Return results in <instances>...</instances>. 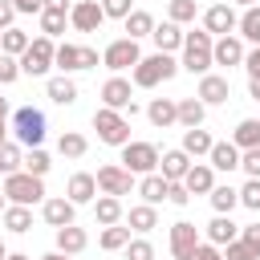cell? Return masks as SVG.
I'll use <instances>...</instances> for the list:
<instances>
[{
  "label": "cell",
  "mask_w": 260,
  "mask_h": 260,
  "mask_svg": "<svg viewBox=\"0 0 260 260\" xmlns=\"http://www.w3.org/2000/svg\"><path fill=\"white\" fill-rule=\"evenodd\" d=\"M130 102H134V85H130L126 77L114 73V77L102 85V106H110V110H126Z\"/></svg>",
  "instance_id": "2e32d148"
},
{
  "label": "cell",
  "mask_w": 260,
  "mask_h": 260,
  "mask_svg": "<svg viewBox=\"0 0 260 260\" xmlns=\"http://www.w3.org/2000/svg\"><path fill=\"white\" fill-rule=\"evenodd\" d=\"M98 244H102L106 252H122V248L130 244V228H122V223H110V228H102Z\"/></svg>",
  "instance_id": "74e56055"
},
{
  "label": "cell",
  "mask_w": 260,
  "mask_h": 260,
  "mask_svg": "<svg viewBox=\"0 0 260 260\" xmlns=\"http://www.w3.org/2000/svg\"><path fill=\"white\" fill-rule=\"evenodd\" d=\"M45 98H49L53 106H73V102H77V81L65 77V73H61V77H49V81H45Z\"/></svg>",
  "instance_id": "ffe728a7"
},
{
  "label": "cell",
  "mask_w": 260,
  "mask_h": 260,
  "mask_svg": "<svg viewBox=\"0 0 260 260\" xmlns=\"http://www.w3.org/2000/svg\"><path fill=\"white\" fill-rule=\"evenodd\" d=\"M244 41L236 37V32H223V37H215L211 41V61L215 65H244Z\"/></svg>",
  "instance_id": "8fae6325"
},
{
  "label": "cell",
  "mask_w": 260,
  "mask_h": 260,
  "mask_svg": "<svg viewBox=\"0 0 260 260\" xmlns=\"http://www.w3.org/2000/svg\"><path fill=\"white\" fill-rule=\"evenodd\" d=\"M0 211H4V187H0Z\"/></svg>",
  "instance_id": "003e7915"
},
{
  "label": "cell",
  "mask_w": 260,
  "mask_h": 260,
  "mask_svg": "<svg viewBox=\"0 0 260 260\" xmlns=\"http://www.w3.org/2000/svg\"><path fill=\"white\" fill-rule=\"evenodd\" d=\"M211 32L207 28H195V32H183V61H179V69H187V73H207L215 61H211Z\"/></svg>",
  "instance_id": "7a4b0ae2"
},
{
  "label": "cell",
  "mask_w": 260,
  "mask_h": 260,
  "mask_svg": "<svg viewBox=\"0 0 260 260\" xmlns=\"http://www.w3.org/2000/svg\"><path fill=\"white\" fill-rule=\"evenodd\" d=\"M4 260H32V256H24V252H8Z\"/></svg>",
  "instance_id": "be15d7a7"
},
{
  "label": "cell",
  "mask_w": 260,
  "mask_h": 260,
  "mask_svg": "<svg viewBox=\"0 0 260 260\" xmlns=\"http://www.w3.org/2000/svg\"><path fill=\"white\" fill-rule=\"evenodd\" d=\"M41 8H49V12H69L73 4H69V0H41Z\"/></svg>",
  "instance_id": "680465c9"
},
{
  "label": "cell",
  "mask_w": 260,
  "mask_h": 260,
  "mask_svg": "<svg viewBox=\"0 0 260 260\" xmlns=\"http://www.w3.org/2000/svg\"><path fill=\"white\" fill-rule=\"evenodd\" d=\"M219 252H223V260H260V256H256V252H252V248H248L240 236H236V240H228Z\"/></svg>",
  "instance_id": "f6af8a7d"
},
{
  "label": "cell",
  "mask_w": 260,
  "mask_h": 260,
  "mask_svg": "<svg viewBox=\"0 0 260 260\" xmlns=\"http://www.w3.org/2000/svg\"><path fill=\"white\" fill-rule=\"evenodd\" d=\"M4 199L8 203H20V207H32V203H45V179L41 175H28V171H12L4 175Z\"/></svg>",
  "instance_id": "3957f363"
},
{
  "label": "cell",
  "mask_w": 260,
  "mask_h": 260,
  "mask_svg": "<svg viewBox=\"0 0 260 260\" xmlns=\"http://www.w3.org/2000/svg\"><path fill=\"white\" fill-rule=\"evenodd\" d=\"M138 41H130V37H118V41H110L106 49H102V65L106 69H114V73H122V69H134L138 65Z\"/></svg>",
  "instance_id": "ba28073f"
},
{
  "label": "cell",
  "mask_w": 260,
  "mask_h": 260,
  "mask_svg": "<svg viewBox=\"0 0 260 260\" xmlns=\"http://www.w3.org/2000/svg\"><path fill=\"white\" fill-rule=\"evenodd\" d=\"M240 171H244L248 179H260V146H252V150H240Z\"/></svg>",
  "instance_id": "7dc6e473"
},
{
  "label": "cell",
  "mask_w": 260,
  "mask_h": 260,
  "mask_svg": "<svg viewBox=\"0 0 260 260\" xmlns=\"http://www.w3.org/2000/svg\"><path fill=\"white\" fill-rule=\"evenodd\" d=\"M207 199H211V207H215V215H232V207L240 203V191H236L232 183H215V187L207 191Z\"/></svg>",
  "instance_id": "83f0119b"
},
{
  "label": "cell",
  "mask_w": 260,
  "mask_h": 260,
  "mask_svg": "<svg viewBox=\"0 0 260 260\" xmlns=\"http://www.w3.org/2000/svg\"><path fill=\"white\" fill-rule=\"evenodd\" d=\"M85 244H89L85 228H77V223L57 228V252H65V256H81V252H85Z\"/></svg>",
  "instance_id": "44dd1931"
},
{
  "label": "cell",
  "mask_w": 260,
  "mask_h": 260,
  "mask_svg": "<svg viewBox=\"0 0 260 260\" xmlns=\"http://www.w3.org/2000/svg\"><path fill=\"white\" fill-rule=\"evenodd\" d=\"M122 24H126V37H130V41H142V37H150V32H154V16H150L146 8H134Z\"/></svg>",
  "instance_id": "4dcf8cb0"
},
{
  "label": "cell",
  "mask_w": 260,
  "mask_h": 260,
  "mask_svg": "<svg viewBox=\"0 0 260 260\" xmlns=\"http://www.w3.org/2000/svg\"><path fill=\"white\" fill-rule=\"evenodd\" d=\"M65 199L69 203H93L98 199V179L89 175V171H77V175H69V183H65Z\"/></svg>",
  "instance_id": "5bb4252c"
},
{
  "label": "cell",
  "mask_w": 260,
  "mask_h": 260,
  "mask_svg": "<svg viewBox=\"0 0 260 260\" xmlns=\"http://www.w3.org/2000/svg\"><path fill=\"white\" fill-rule=\"evenodd\" d=\"M175 118H179V126H183V130H191V126H203V118H207V106H203L199 98H179V102H175Z\"/></svg>",
  "instance_id": "603a6c76"
},
{
  "label": "cell",
  "mask_w": 260,
  "mask_h": 260,
  "mask_svg": "<svg viewBox=\"0 0 260 260\" xmlns=\"http://www.w3.org/2000/svg\"><path fill=\"white\" fill-rule=\"evenodd\" d=\"M53 53H57V41H53V37H45V32L32 37L28 49L16 57V61H20V73H28V77H45V73L53 69Z\"/></svg>",
  "instance_id": "277c9868"
},
{
  "label": "cell",
  "mask_w": 260,
  "mask_h": 260,
  "mask_svg": "<svg viewBox=\"0 0 260 260\" xmlns=\"http://www.w3.org/2000/svg\"><path fill=\"white\" fill-rule=\"evenodd\" d=\"M4 256H8V248H4V240H0V260H4Z\"/></svg>",
  "instance_id": "03108f58"
},
{
  "label": "cell",
  "mask_w": 260,
  "mask_h": 260,
  "mask_svg": "<svg viewBox=\"0 0 260 260\" xmlns=\"http://www.w3.org/2000/svg\"><path fill=\"white\" fill-rule=\"evenodd\" d=\"M122 252H126V260H154V244H150L146 236H138V240H130V244H126Z\"/></svg>",
  "instance_id": "ee69618b"
},
{
  "label": "cell",
  "mask_w": 260,
  "mask_h": 260,
  "mask_svg": "<svg viewBox=\"0 0 260 260\" xmlns=\"http://www.w3.org/2000/svg\"><path fill=\"white\" fill-rule=\"evenodd\" d=\"M12 171H24V150L20 142H0V175H12Z\"/></svg>",
  "instance_id": "8d00e7d4"
},
{
  "label": "cell",
  "mask_w": 260,
  "mask_h": 260,
  "mask_svg": "<svg viewBox=\"0 0 260 260\" xmlns=\"http://www.w3.org/2000/svg\"><path fill=\"white\" fill-rule=\"evenodd\" d=\"M207 162H211V171H236L240 167V146L236 142H211Z\"/></svg>",
  "instance_id": "cb8c5ba5"
},
{
  "label": "cell",
  "mask_w": 260,
  "mask_h": 260,
  "mask_svg": "<svg viewBox=\"0 0 260 260\" xmlns=\"http://www.w3.org/2000/svg\"><path fill=\"white\" fill-rule=\"evenodd\" d=\"M211 142H215V138H211L203 126H191V130H183V150H187L191 158H203V154L211 150Z\"/></svg>",
  "instance_id": "1f68e13d"
},
{
  "label": "cell",
  "mask_w": 260,
  "mask_h": 260,
  "mask_svg": "<svg viewBox=\"0 0 260 260\" xmlns=\"http://www.w3.org/2000/svg\"><path fill=\"white\" fill-rule=\"evenodd\" d=\"M93 179H98V191H102V195H118V199H122V195H130V187H134V175H130L122 162L102 167Z\"/></svg>",
  "instance_id": "9c48e42d"
},
{
  "label": "cell",
  "mask_w": 260,
  "mask_h": 260,
  "mask_svg": "<svg viewBox=\"0 0 260 260\" xmlns=\"http://www.w3.org/2000/svg\"><path fill=\"white\" fill-rule=\"evenodd\" d=\"M93 130L106 146H126L130 142V122L122 118V110H110V106H98L93 110Z\"/></svg>",
  "instance_id": "5b68a950"
},
{
  "label": "cell",
  "mask_w": 260,
  "mask_h": 260,
  "mask_svg": "<svg viewBox=\"0 0 260 260\" xmlns=\"http://www.w3.org/2000/svg\"><path fill=\"white\" fill-rule=\"evenodd\" d=\"M57 150H61L65 158H81V154L89 150V142H85V134H77V130H65V134L57 138Z\"/></svg>",
  "instance_id": "ab89813d"
},
{
  "label": "cell",
  "mask_w": 260,
  "mask_h": 260,
  "mask_svg": "<svg viewBox=\"0 0 260 260\" xmlns=\"http://www.w3.org/2000/svg\"><path fill=\"white\" fill-rule=\"evenodd\" d=\"M102 20H106L102 0H77V4L69 8V24H73L77 32H98V28H102Z\"/></svg>",
  "instance_id": "30bf717a"
},
{
  "label": "cell",
  "mask_w": 260,
  "mask_h": 260,
  "mask_svg": "<svg viewBox=\"0 0 260 260\" xmlns=\"http://www.w3.org/2000/svg\"><path fill=\"white\" fill-rule=\"evenodd\" d=\"M244 69H248V77H256V73H260V45H252V49L244 53Z\"/></svg>",
  "instance_id": "11a10c76"
},
{
  "label": "cell",
  "mask_w": 260,
  "mask_h": 260,
  "mask_svg": "<svg viewBox=\"0 0 260 260\" xmlns=\"http://www.w3.org/2000/svg\"><path fill=\"white\" fill-rule=\"evenodd\" d=\"M0 219H4V228H8L12 236H24V232L32 228V211L20 207V203H8V207L0 211Z\"/></svg>",
  "instance_id": "f1b7e54d"
},
{
  "label": "cell",
  "mask_w": 260,
  "mask_h": 260,
  "mask_svg": "<svg viewBox=\"0 0 260 260\" xmlns=\"http://www.w3.org/2000/svg\"><path fill=\"white\" fill-rule=\"evenodd\" d=\"M175 73H179V61H175L171 53H150V57H138V65L130 69V85H138V89H154V85L171 81Z\"/></svg>",
  "instance_id": "6da1fadb"
},
{
  "label": "cell",
  "mask_w": 260,
  "mask_h": 260,
  "mask_svg": "<svg viewBox=\"0 0 260 260\" xmlns=\"http://www.w3.org/2000/svg\"><path fill=\"white\" fill-rule=\"evenodd\" d=\"M138 195H142V203H150V207H158V203L167 199V179H162L158 171H150V175H142V179H138Z\"/></svg>",
  "instance_id": "4316f807"
},
{
  "label": "cell",
  "mask_w": 260,
  "mask_h": 260,
  "mask_svg": "<svg viewBox=\"0 0 260 260\" xmlns=\"http://www.w3.org/2000/svg\"><path fill=\"white\" fill-rule=\"evenodd\" d=\"M240 203H244L248 211H260V179H248V183L240 187Z\"/></svg>",
  "instance_id": "bcb514c9"
},
{
  "label": "cell",
  "mask_w": 260,
  "mask_h": 260,
  "mask_svg": "<svg viewBox=\"0 0 260 260\" xmlns=\"http://www.w3.org/2000/svg\"><path fill=\"white\" fill-rule=\"evenodd\" d=\"M199 16V4L195 0H167V20H175V24H191Z\"/></svg>",
  "instance_id": "60d3db41"
},
{
  "label": "cell",
  "mask_w": 260,
  "mask_h": 260,
  "mask_svg": "<svg viewBox=\"0 0 260 260\" xmlns=\"http://www.w3.org/2000/svg\"><path fill=\"white\" fill-rule=\"evenodd\" d=\"M122 199L118 195H98L93 199V219L102 223V228H110V223H122Z\"/></svg>",
  "instance_id": "484cf974"
},
{
  "label": "cell",
  "mask_w": 260,
  "mask_h": 260,
  "mask_svg": "<svg viewBox=\"0 0 260 260\" xmlns=\"http://www.w3.org/2000/svg\"><path fill=\"white\" fill-rule=\"evenodd\" d=\"M195 244H199V228L187 223V219H179V223L171 228V256H175V260H187V256L195 252Z\"/></svg>",
  "instance_id": "9a60e30c"
},
{
  "label": "cell",
  "mask_w": 260,
  "mask_h": 260,
  "mask_svg": "<svg viewBox=\"0 0 260 260\" xmlns=\"http://www.w3.org/2000/svg\"><path fill=\"white\" fill-rule=\"evenodd\" d=\"M240 240H244V244H248V248L260 256V223H248V228H240Z\"/></svg>",
  "instance_id": "f5cc1de1"
},
{
  "label": "cell",
  "mask_w": 260,
  "mask_h": 260,
  "mask_svg": "<svg viewBox=\"0 0 260 260\" xmlns=\"http://www.w3.org/2000/svg\"><path fill=\"white\" fill-rule=\"evenodd\" d=\"M232 4H240V8H252V4H256V0H232Z\"/></svg>",
  "instance_id": "e7e4bbea"
},
{
  "label": "cell",
  "mask_w": 260,
  "mask_h": 260,
  "mask_svg": "<svg viewBox=\"0 0 260 260\" xmlns=\"http://www.w3.org/2000/svg\"><path fill=\"white\" fill-rule=\"evenodd\" d=\"M240 236V228L232 223V215H215L211 223H207V244H215V248H223L228 240H236Z\"/></svg>",
  "instance_id": "d6a6232c"
},
{
  "label": "cell",
  "mask_w": 260,
  "mask_h": 260,
  "mask_svg": "<svg viewBox=\"0 0 260 260\" xmlns=\"http://www.w3.org/2000/svg\"><path fill=\"white\" fill-rule=\"evenodd\" d=\"M187 167H191V154L179 146V150H162L158 154V175L167 179V183H179L183 175H187Z\"/></svg>",
  "instance_id": "ac0fdd59"
},
{
  "label": "cell",
  "mask_w": 260,
  "mask_h": 260,
  "mask_svg": "<svg viewBox=\"0 0 260 260\" xmlns=\"http://www.w3.org/2000/svg\"><path fill=\"white\" fill-rule=\"evenodd\" d=\"M53 65H57L61 73H73V69H81V45H57V53H53Z\"/></svg>",
  "instance_id": "f35d334b"
},
{
  "label": "cell",
  "mask_w": 260,
  "mask_h": 260,
  "mask_svg": "<svg viewBox=\"0 0 260 260\" xmlns=\"http://www.w3.org/2000/svg\"><path fill=\"white\" fill-rule=\"evenodd\" d=\"M122 167L130 175H150L158 171V146L154 142H126L122 146Z\"/></svg>",
  "instance_id": "52a82bcc"
},
{
  "label": "cell",
  "mask_w": 260,
  "mask_h": 260,
  "mask_svg": "<svg viewBox=\"0 0 260 260\" xmlns=\"http://www.w3.org/2000/svg\"><path fill=\"white\" fill-rule=\"evenodd\" d=\"M12 134L20 146H41L45 142V114L37 106H20L12 114Z\"/></svg>",
  "instance_id": "8992f818"
},
{
  "label": "cell",
  "mask_w": 260,
  "mask_h": 260,
  "mask_svg": "<svg viewBox=\"0 0 260 260\" xmlns=\"http://www.w3.org/2000/svg\"><path fill=\"white\" fill-rule=\"evenodd\" d=\"M12 8L24 12V16H37V12H41V0H12Z\"/></svg>",
  "instance_id": "6f0895ef"
},
{
  "label": "cell",
  "mask_w": 260,
  "mask_h": 260,
  "mask_svg": "<svg viewBox=\"0 0 260 260\" xmlns=\"http://www.w3.org/2000/svg\"><path fill=\"white\" fill-rule=\"evenodd\" d=\"M37 16H41V32L53 37V41H57V37L65 32V24H69V12H49V8H41Z\"/></svg>",
  "instance_id": "b9f144b4"
},
{
  "label": "cell",
  "mask_w": 260,
  "mask_h": 260,
  "mask_svg": "<svg viewBox=\"0 0 260 260\" xmlns=\"http://www.w3.org/2000/svg\"><path fill=\"white\" fill-rule=\"evenodd\" d=\"M187 260H223V252H219L215 244H207V240H199V244H195V252H191Z\"/></svg>",
  "instance_id": "816d5d0a"
},
{
  "label": "cell",
  "mask_w": 260,
  "mask_h": 260,
  "mask_svg": "<svg viewBox=\"0 0 260 260\" xmlns=\"http://www.w3.org/2000/svg\"><path fill=\"white\" fill-rule=\"evenodd\" d=\"M28 41H32V37H28L24 28H16V24H12V28H4V32H0V53H8V57H20V53L28 49Z\"/></svg>",
  "instance_id": "d590c367"
},
{
  "label": "cell",
  "mask_w": 260,
  "mask_h": 260,
  "mask_svg": "<svg viewBox=\"0 0 260 260\" xmlns=\"http://www.w3.org/2000/svg\"><path fill=\"white\" fill-rule=\"evenodd\" d=\"M146 118H150V126L154 130H167V126H175L179 118H175V98H150V106H146Z\"/></svg>",
  "instance_id": "d4e9b609"
},
{
  "label": "cell",
  "mask_w": 260,
  "mask_h": 260,
  "mask_svg": "<svg viewBox=\"0 0 260 260\" xmlns=\"http://www.w3.org/2000/svg\"><path fill=\"white\" fill-rule=\"evenodd\" d=\"M49 167H53V158H49V150L45 146H28V154H24V171L28 175H49Z\"/></svg>",
  "instance_id": "7bdbcfd3"
},
{
  "label": "cell",
  "mask_w": 260,
  "mask_h": 260,
  "mask_svg": "<svg viewBox=\"0 0 260 260\" xmlns=\"http://www.w3.org/2000/svg\"><path fill=\"white\" fill-rule=\"evenodd\" d=\"M183 187H187L191 195H207V191L215 187V171H211V162H191L187 175H183Z\"/></svg>",
  "instance_id": "d6986e66"
},
{
  "label": "cell",
  "mask_w": 260,
  "mask_h": 260,
  "mask_svg": "<svg viewBox=\"0 0 260 260\" xmlns=\"http://www.w3.org/2000/svg\"><path fill=\"white\" fill-rule=\"evenodd\" d=\"M232 142H236L240 150H252V146H260V118H244V122L232 130Z\"/></svg>",
  "instance_id": "e575fe53"
},
{
  "label": "cell",
  "mask_w": 260,
  "mask_h": 260,
  "mask_svg": "<svg viewBox=\"0 0 260 260\" xmlns=\"http://www.w3.org/2000/svg\"><path fill=\"white\" fill-rule=\"evenodd\" d=\"M150 41L158 45V53H175V49H183V24H175V20H162V24H154Z\"/></svg>",
  "instance_id": "7402d4cb"
},
{
  "label": "cell",
  "mask_w": 260,
  "mask_h": 260,
  "mask_svg": "<svg viewBox=\"0 0 260 260\" xmlns=\"http://www.w3.org/2000/svg\"><path fill=\"white\" fill-rule=\"evenodd\" d=\"M98 49H89V45H81V69H98Z\"/></svg>",
  "instance_id": "9f6ffc18"
},
{
  "label": "cell",
  "mask_w": 260,
  "mask_h": 260,
  "mask_svg": "<svg viewBox=\"0 0 260 260\" xmlns=\"http://www.w3.org/2000/svg\"><path fill=\"white\" fill-rule=\"evenodd\" d=\"M41 215H45V223H49V228H65V223H73L77 203H69L65 195H53V199H45V203H41Z\"/></svg>",
  "instance_id": "e0dca14e"
},
{
  "label": "cell",
  "mask_w": 260,
  "mask_h": 260,
  "mask_svg": "<svg viewBox=\"0 0 260 260\" xmlns=\"http://www.w3.org/2000/svg\"><path fill=\"white\" fill-rule=\"evenodd\" d=\"M248 93L260 102V73H256V77H248Z\"/></svg>",
  "instance_id": "94428289"
},
{
  "label": "cell",
  "mask_w": 260,
  "mask_h": 260,
  "mask_svg": "<svg viewBox=\"0 0 260 260\" xmlns=\"http://www.w3.org/2000/svg\"><path fill=\"white\" fill-rule=\"evenodd\" d=\"M167 199H171L175 207H187V203H191V191L183 187V179H179V183H167Z\"/></svg>",
  "instance_id": "f907efd6"
},
{
  "label": "cell",
  "mask_w": 260,
  "mask_h": 260,
  "mask_svg": "<svg viewBox=\"0 0 260 260\" xmlns=\"http://www.w3.org/2000/svg\"><path fill=\"white\" fill-rule=\"evenodd\" d=\"M102 12L114 16V20H126L134 12V0H102Z\"/></svg>",
  "instance_id": "681fc988"
},
{
  "label": "cell",
  "mask_w": 260,
  "mask_h": 260,
  "mask_svg": "<svg viewBox=\"0 0 260 260\" xmlns=\"http://www.w3.org/2000/svg\"><path fill=\"white\" fill-rule=\"evenodd\" d=\"M16 77H20V61L8 57V53H0V85H12Z\"/></svg>",
  "instance_id": "c3c4849f"
},
{
  "label": "cell",
  "mask_w": 260,
  "mask_h": 260,
  "mask_svg": "<svg viewBox=\"0 0 260 260\" xmlns=\"http://www.w3.org/2000/svg\"><path fill=\"white\" fill-rule=\"evenodd\" d=\"M8 134V98H0V142Z\"/></svg>",
  "instance_id": "91938a15"
},
{
  "label": "cell",
  "mask_w": 260,
  "mask_h": 260,
  "mask_svg": "<svg viewBox=\"0 0 260 260\" xmlns=\"http://www.w3.org/2000/svg\"><path fill=\"white\" fill-rule=\"evenodd\" d=\"M236 8L232 4H211L207 12H203V28L211 32V37H223V32H236Z\"/></svg>",
  "instance_id": "4fadbf2b"
},
{
  "label": "cell",
  "mask_w": 260,
  "mask_h": 260,
  "mask_svg": "<svg viewBox=\"0 0 260 260\" xmlns=\"http://www.w3.org/2000/svg\"><path fill=\"white\" fill-rule=\"evenodd\" d=\"M236 37H240V41H252V45H260V4L244 8V16L236 20Z\"/></svg>",
  "instance_id": "836d02e7"
},
{
  "label": "cell",
  "mask_w": 260,
  "mask_h": 260,
  "mask_svg": "<svg viewBox=\"0 0 260 260\" xmlns=\"http://www.w3.org/2000/svg\"><path fill=\"white\" fill-rule=\"evenodd\" d=\"M203 106H223L228 98H232V81L228 77H219V73H203L199 77V93H195Z\"/></svg>",
  "instance_id": "7c38bea8"
},
{
  "label": "cell",
  "mask_w": 260,
  "mask_h": 260,
  "mask_svg": "<svg viewBox=\"0 0 260 260\" xmlns=\"http://www.w3.org/2000/svg\"><path fill=\"white\" fill-rule=\"evenodd\" d=\"M41 260H73V256H65V252H45Z\"/></svg>",
  "instance_id": "6125c7cd"
},
{
  "label": "cell",
  "mask_w": 260,
  "mask_h": 260,
  "mask_svg": "<svg viewBox=\"0 0 260 260\" xmlns=\"http://www.w3.org/2000/svg\"><path fill=\"white\" fill-rule=\"evenodd\" d=\"M126 228H130V232H138V236H146L150 228H158V211H154L150 203H138V207H130Z\"/></svg>",
  "instance_id": "f546056e"
},
{
  "label": "cell",
  "mask_w": 260,
  "mask_h": 260,
  "mask_svg": "<svg viewBox=\"0 0 260 260\" xmlns=\"http://www.w3.org/2000/svg\"><path fill=\"white\" fill-rule=\"evenodd\" d=\"M16 16H20V12L12 8V0H0V32H4V28H12V20H16Z\"/></svg>",
  "instance_id": "db71d44e"
}]
</instances>
